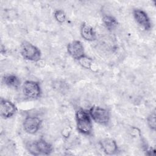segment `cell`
Listing matches in <instances>:
<instances>
[{
  "label": "cell",
  "mask_w": 156,
  "mask_h": 156,
  "mask_svg": "<svg viewBox=\"0 0 156 156\" xmlns=\"http://www.w3.org/2000/svg\"><path fill=\"white\" fill-rule=\"evenodd\" d=\"M76 126L77 130L82 134L89 135L93 129L91 118L88 112L79 109L76 113Z\"/></svg>",
  "instance_id": "1"
},
{
  "label": "cell",
  "mask_w": 156,
  "mask_h": 156,
  "mask_svg": "<svg viewBox=\"0 0 156 156\" xmlns=\"http://www.w3.org/2000/svg\"><path fill=\"white\" fill-rule=\"evenodd\" d=\"M28 152L34 155H49L52 151L51 144L43 139H39L29 143L26 146Z\"/></svg>",
  "instance_id": "2"
},
{
  "label": "cell",
  "mask_w": 156,
  "mask_h": 156,
  "mask_svg": "<svg viewBox=\"0 0 156 156\" xmlns=\"http://www.w3.org/2000/svg\"><path fill=\"white\" fill-rule=\"evenodd\" d=\"M20 52L23 57L27 60L36 62L41 59L40 50L28 41H23L21 43Z\"/></svg>",
  "instance_id": "3"
},
{
  "label": "cell",
  "mask_w": 156,
  "mask_h": 156,
  "mask_svg": "<svg viewBox=\"0 0 156 156\" xmlns=\"http://www.w3.org/2000/svg\"><path fill=\"white\" fill-rule=\"evenodd\" d=\"M88 113L91 119L99 124L106 125L110 121V116L109 112L102 107L93 105L89 109Z\"/></svg>",
  "instance_id": "4"
},
{
  "label": "cell",
  "mask_w": 156,
  "mask_h": 156,
  "mask_svg": "<svg viewBox=\"0 0 156 156\" xmlns=\"http://www.w3.org/2000/svg\"><path fill=\"white\" fill-rule=\"evenodd\" d=\"M23 92L25 97L30 99H35L40 97L41 90L40 84L35 81L26 80L23 85Z\"/></svg>",
  "instance_id": "5"
},
{
  "label": "cell",
  "mask_w": 156,
  "mask_h": 156,
  "mask_svg": "<svg viewBox=\"0 0 156 156\" xmlns=\"http://www.w3.org/2000/svg\"><path fill=\"white\" fill-rule=\"evenodd\" d=\"M41 120L37 116H28L23 121V128L26 132L29 134H34L40 129L41 125Z\"/></svg>",
  "instance_id": "6"
},
{
  "label": "cell",
  "mask_w": 156,
  "mask_h": 156,
  "mask_svg": "<svg viewBox=\"0 0 156 156\" xmlns=\"http://www.w3.org/2000/svg\"><path fill=\"white\" fill-rule=\"evenodd\" d=\"M67 51L68 54L77 60H79L85 55L83 44L79 40L70 42L67 46Z\"/></svg>",
  "instance_id": "7"
},
{
  "label": "cell",
  "mask_w": 156,
  "mask_h": 156,
  "mask_svg": "<svg viewBox=\"0 0 156 156\" xmlns=\"http://www.w3.org/2000/svg\"><path fill=\"white\" fill-rule=\"evenodd\" d=\"M17 111L16 105L11 101L6 99H1L0 102V115L4 119L13 116Z\"/></svg>",
  "instance_id": "8"
},
{
  "label": "cell",
  "mask_w": 156,
  "mask_h": 156,
  "mask_svg": "<svg viewBox=\"0 0 156 156\" xmlns=\"http://www.w3.org/2000/svg\"><path fill=\"white\" fill-rule=\"evenodd\" d=\"M134 19L136 22L146 30H149L151 27V23L147 13L141 9H135L133 12Z\"/></svg>",
  "instance_id": "9"
},
{
  "label": "cell",
  "mask_w": 156,
  "mask_h": 156,
  "mask_svg": "<svg viewBox=\"0 0 156 156\" xmlns=\"http://www.w3.org/2000/svg\"><path fill=\"white\" fill-rule=\"evenodd\" d=\"M99 145L102 151L107 155H113L118 151L116 141L112 138H105L99 141Z\"/></svg>",
  "instance_id": "10"
},
{
  "label": "cell",
  "mask_w": 156,
  "mask_h": 156,
  "mask_svg": "<svg viewBox=\"0 0 156 156\" xmlns=\"http://www.w3.org/2000/svg\"><path fill=\"white\" fill-rule=\"evenodd\" d=\"M80 35L87 41H93L96 39V35L94 29L88 23H83L80 26Z\"/></svg>",
  "instance_id": "11"
},
{
  "label": "cell",
  "mask_w": 156,
  "mask_h": 156,
  "mask_svg": "<svg viewBox=\"0 0 156 156\" xmlns=\"http://www.w3.org/2000/svg\"><path fill=\"white\" fill-rule=\"evenodd\" d=\"M3 82L9 87L18 88L20 85V79L14 74H7L3 77Z\"/></svg>",
  "instance_id": "12"
},
{
  "label": "cell",
  "mask_w": 156,
  "mask_h": 156,
  "mask_svg": "<svg viewBox=\"0 0 156 156\" xmlns=\"http://www.w3.org/2000/svg\"><path fill=\"white\" fill-rule=\"evenodd\" d=\"M102 21L108 29H114L118 24L116 18L110 15H104L102 18Z\"/></svg>",
  "instance_id": "13"
},
{
  "label": "cell",
  "mask_w": 156,
  "mask_h": 156,
  "mask_svg": "<svg viewBox=\"0 0 156 156\" xmlns=\"http://www.w3.org/2000/svg\"><path fill=\"white\" fill-rule=\"evenodd\" d=\"M155 111L154 110L151 112L147 118V123L149 127L153 130H155L156 127V122H155Z\"/></svg>",
  "instance_id": "14"
},
{
  "label": "cell",
  "mask_w": 156,
  "mask_h": 156,
  "mask_svg": "<svg viewBox=\"0 0 156 156\" xmlns=\"http://www.w3.org/2000/svg\"><path fill=\"white\" fill-rule=\"evenodd\" d=\"M54 18L58 23H63L66 18L65 13L62 10H57L54 13Z\"/></svg>",
  "instance_id": "15"
},
{
  "label": "cell",
  "mask_w": 156,
  "mask_h": 156,
  "mask_svg": "<svg viewBox=\"0 0 156 156\" xmlns=\"http://www.w3.org/2000/svg\"><path fill=\"white\" fill-rule=\"evenodd\" d=\"M79 63L84 68L89 69L91 68L92 65V59L85 55L83 57L78 60Z\"/></svg>",
  "instance_id": "16"
}]
</instances>
